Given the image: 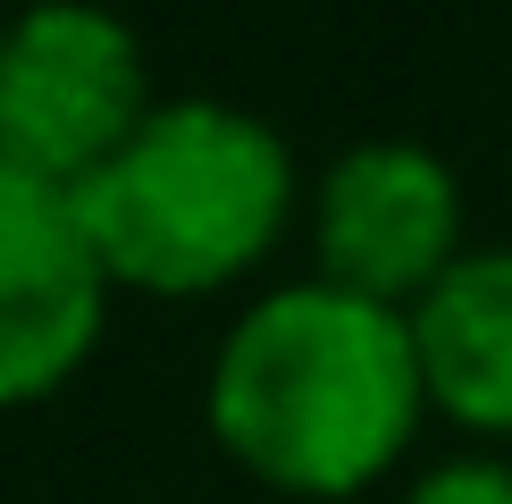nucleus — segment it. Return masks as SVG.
Segmentation results:
<instances>
[{
	"mask_svg": "<svg viewBox=\"0 0 512 504\" xmlns=\"http://www.w3.org/2000/svg\"><path fill=\"white\" fill-rule=\"evenodd\" d=\"M420 387L412 320L328 278L277 286L236 320L210 370L219 446L294 496H353L412 446Z\"/></svg>",
	"mask_w": 512,
	"mask_h": 504,
	"instance_id": "1",
	"label": "nucleus"
},
{
	"mask_svg": "<svg viewBox=\"0 0 512 504\" xmlns=\"http://www.w3.org/2000/svg\"><path fill=\"white\" fill-rule=\"evenodd\" d=\"M403 504H512V471L504 462H445Z\"/></svg>",
	"mask_w": 512,
	"mask_h": 504,
	"instance_id": "7",
	"label": "nucleus"
},
{
	"mask_svg": "<svg viewBox=\"0 0 512 504\" xmlns=\"http://www.w3.org/2000/svg\"><path fill=\"white\" fill-rule=\"evenodd\" d=\"M110 269L76 194L0 160V404H34L101 336Z\"/></svg>",
	"mask_w": 512,
	"mask_h": 504,
	"instance_id": "4",
	"label": "nucleus"
},
{
	"mask_svg": "<svg viewBox=\"0 0 512 504\" xmlns=\"http://www.w3.org/2000/svg\"><path fill=\"white\" fill-rule=\"evenodd\" d=\"M152 118L143 42L110 9H26L0 26V160L76 194Z\"/></svg>",
	"mask_w": 512,
	"mask_h": 504,
	"instance_id": "3",
	"label": "nucleus"
},
{
	"mask_svg": "<svg viewBox=\"0 0 512 504\" xmlns=\"http://www.w3.org/2000/svg\"><path fill=\"white\" fill-rule=\"evenodd\" d=\"M294 202V160L236 101H160L101 177L76 185L110 286L202 294L252 269Z\"/></svg>",
	"mask_w": 512,
	"mask_h": 504,
	"instance_id": "2",
	"label": "nucleus"
},
{
	"mask_svg": "<svg viewBox=\"0 0 512 504\" xmlns=\"http://www.w3.org/2000/svg\"><path fill=\"white\" fill-rule=\"evenodd\" d=\"M420 387L471 429H512V252H462L412 303Z\"/></svg>",
	"mask_w": 512,
	"mask_h": 504,
	"instance_id": "6",
	"label": "nucleus"
},
{
	"mask_svg": "<svg viewBox=\"0 0 512 504\" xmlns=\"http://www.w3.org/2000/svg\"><path fill=\"white\" fill-rule=\"evenodd\" d=\"M462 194L454 168L420 143H353L319 185V261L328 286L370 294V303H420L445 269L462 261Z\"/></svg>",
	"mask_w": 512,
	"mask_h": 504,
	"instance_id": "5",
	"label": "nucleus"
}]
</instances>
